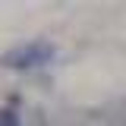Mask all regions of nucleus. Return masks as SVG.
Returning <instances> with one entry per match:
<instances>
[{"label": "nucleus", "instance_id": "f03ea898", "mask_svg": "<svg viewBox=\"0 0 126 126\" xmlns=\"http://www.w3.org/2000/svg\"><path fill=\"white\" fill-rule=\"evenodd\" d=\"M0 126H19V113L13 107H0Z\"/></svg>", "mask_w": 126, "mask_h": 126}, {"label": "nucleus", "instance_id": "f257e3e1", "mask_svg": "<svg viewBox=\"0 0 126 126\" xmlns=\"http://www.w3.org/2000/svg\"><path fill=\"white\" fill-rule=\"evenodd\" d=\"M54 44H47V41H32V44H22V47H13V50H6L3 54V66H10V69H35V66H44V63L54 60Z\"/></svg>", "mask_w": 126, "mask_h": 126}]
</instances>
